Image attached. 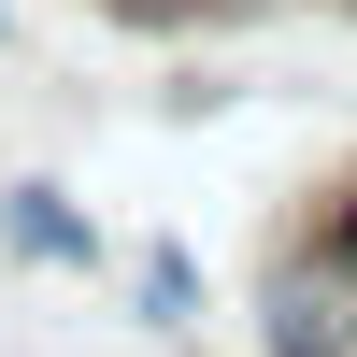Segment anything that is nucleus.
Returning <instances> with one entry per match:
<instances>
[{
	"label": "nucleus",
	"instance_id": "nucleus-4",
	"mask_svg": "<svg viewBox=\"0 0 357 357\" xmlns=\"http://www.w3.org/2000/svg\"><path fill=\"white\" fill-rule=\"evenodd\" d=\"M0 43H15V0H0Z\"/></svg>",
	"mask_w": 357,
	"mask_h": 357
},
{
	"label": "nucleus",
	"instance_id": "nucleus-1",
	"mask_svg": "<svg viewBox=\"0 0 357 357\" xmlns=\"http://www.w3.org/2000/svg\"><path fill=\"white\" fill-rule=\"evenodd\" d=\"M257 343L272 357H357V243L329 215H301L257 272Z\"/></svg>",
	"mask_w": 357,
	"mask_h": 357
},
{
	"label": "nucleus",
	"instance_id": "nucleus-3",
	"mask_svg": "<svg viewBox=\"0 0 357 357\" xmlns=\"http://www.w3.org/2000/svg\"><path fill=\"white\" fill-rule=\"evenodd\" d=\"M129 314H143L158 343H186V329H200V257H186V243H143V257H129Z\"/></svg>",
	"mask_w": 357,
	"mask_h": 357
},
{
	"label": "nucleus",
	"instance_id": "nucleus-2",
	"mask_svg": "<svg viewBox=\"0 0 357 357\" xmlns=\"http://www.w3.org/2000/svg\"><path fill=\"white\" fill-rule=\"evenodd\" d=\"M0 257H15V272H114L100 215H86L72 186H43V172H15V186H0Z\"/></svg>",
	"mask_w": 357,
	"mask_h": 357
}]
</instances>
